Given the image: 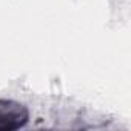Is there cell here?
<instances>
[{
	"label": "cell",
	"instance_id": "cell-1",
	"mask_svg": "<svg viewBox=\"0 0 131 131\" xmlns=\"http://www.w3.org/2000/svg\"><path fill=\"white\" fill-rule=\"evenodd\" d=\"M28 108L16 100L0 99V131H16L28 123Z\"/></svg>",
	"mask_w": 131,
	"mask_h": 131
}]
</instances>
